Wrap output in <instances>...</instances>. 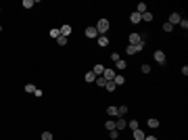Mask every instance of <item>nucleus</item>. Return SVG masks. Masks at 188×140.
Returning <instances> with one entry per match:
<instances>
[{
  "mask_svg": "<svg viewBox=\"0 0 188 140\" xmlns=\"http://www.w3.org/2000/svg\"><path fill=\"white\" fill-rule=\"evenodd\" d=\"M96 27V32H98V36H107V32H109V27H111V23H109V19H98V23L94 25Z\"/></svg>",
  "mask_w": 188,
  "mask_h": 140,
  "instance_id": "obj_1",
  "label": "nucleus"
},
{
  "mask_svg": "<svg viewBox=\"0 0 188 140\" xmlns=\"http://www.w3.org/2000/svg\"><path fill=\"white\" fill-rule=\"evenodd\" d=\"M155 61H157V63H159V65H165V63H167V57H165V52L163 50H155Z\"/></svg>",
  "mask_w": 188,
  "mask_h": 140,
  "instance_id": "obj_2",
  "label": "nucleus"
},
{
  "mask_svg": "<svg viewBox=\"0 0 188 140\" xmlns=\"http://www.w3.org/2000/svg\"><path fill=\"white\" fill-rule=\"evenodd\" d=\"M128 40H130V46H136V44H140V42H142V36L134 32V34H130Z\"/></svg>",
  "mask_w": 188,
  "mask_h": 140,
  "instance_id": "obj_3",
  "label": "nucleus"
},
{
  "mask_svg": "<svg viewBox=\"0 0 188 140\" xmlns=\"http://www.w3.org/2000/svg\"><path fill=\"white\" fill-rule=\"evenodd\" d=\"M59 32H61V36H63V38H69L73 29H71L69 23H65V25H61V27H59Z\"/></svg>",
  "mask_w": 188,
  "mask_h": 140,
  "instance_id": "obj_4",
  "label": "nucleus"
},
{
  "mask_svg": "<svg viewBox=\"0 0 188 140\" xmlns=\"http://www.w3.org/2000/svg\"><path fill=\"white\" fill-rule=\"evenodd\" d=\"M126 128H128V121H126L123 117H117V121H115V130L121 132V130H126Z\"/></svg>",
  "mask_w": 188,
  "mask_h": 140,
  "instance_id": "obj_5",
  "label": "nucleus"
},
{
  "mask_svg": "<svg viewBox=\"0 0 188 140\" xmlns=\"http://www.w3.org/2000/svg\"><path fill=\"white\" fill-rule=\"evenodd\" d=\"M180 21H182V17H180L178 13H171V15H169V19H167V23H169V25H178Z\"/></svg>",
  "mask_w": 188,
  "mask_h": 140,
  "instance_id": "obj_6",
  "label": "nucleus"
},
{
  "mask_svg": "<svg viewBox=\"0 0 188 140\" xmlns=\"http://www.w3.org/2000/svg\"><path fill=\"white\" fill-rule=\"evenodd\" d=\"M103 78H105L107 82H113V78H115V69H107V67H105V71H103Z\"/></svg>",
  "mask_w": 188,
  "mask_h": 140,
  "instance_id": "obj_7",
  "label": "nucleus"
},
{
  "mask_svg": "<svg viewBox=\"0 0 188 140\" xmlns=\"http://www.w3.org/2000/svg\"><path fill=\"white\" fill-rule=\"evenodd\" d=\"M86 38H98V32H96V27H94V25L86 27Z\"/></svg>",
  "mask_w": 188,
  "mask_h": 140,
  "instance_id": "obj_8",
  "label": "nucleus"
},
{
  "mask_svg": "<svg viewBox=\"0 0 188 140\" xmlns=\"http://www.w3.org/2000/svg\"><path fill=\"white\" fill-rule=\"evenodd\" d=\"M96 42H98V46H100V48H105V46H109V42H111V40H109L107 36H98V38H96Z\"/></svg>",
  "mask_w": 188,
  "mask_h": 140,
  "instance_id": "obj_9",
  "label": "nucleus"
},
{
  "mask_svg": "<svg viewBox=\"0 0 188 140\" xmlns=\"http://www.w3.org/2000/svg\"><path fill=\"white\" fill-rule=\"evenodd\" d=\"M146 126H149V128H151V130H155V128H159L161 123H159V119H157V117H149V121H146Z\"/></svg>",
  "mask_w": 188,
  "mask_h": 140,
  "instance_id": "obj_10",
  "label": "nucleus"
},
{
  "mask_svg": "<svg viewBox=\"0 0 188 140\" xmlns=\"http://www.w3.org/2000/svg\"><path fill=\"white\" fill-rule=\"evenodd\" d=\"M103 71H105V65H100V63H96V65L92 67V73L96 75V78H98V75H103Z\"/></svg>",
  "mask_w": 188,
  "mask_h": 140,
  "instance_id": "obj_11",
  "label": "nucleus"
},
{
  "mask_svg": "<svg viewBox=\"0 0 188 140\" xmlns=\"http://www.w3.org/2000/svg\"><path fill=\"white\" fill-rule=\"evenodd\" d=\"M113 84H115V86H123V84H126V78H123L121 73H115V78H113Z\"/></svg>",
  "mask_w": 188,
  "mask_h": 140,
  "instance_id": "obj_12",
  "label": "nucleus"
},
{
  "mask_svg": "<svg viewBox=\"0 0 188 140\" xmlns=\"http://www.w3.org/2000/svg\"><path fill=\"white\" fill-rule=\"evenodd\" d=\"M146 11H149L146 2H138V4H136V13H138V15H142V13H146Z\"/></svg>",
  "mask_w": 188,
  "mask_h": 140,
  "instance_id": "obj_13",
  "label": "nucleus"
},
{
  "mask_svg": "<svg viewBox=\"0 0 188 140\" xmlns=\"http://www.w3.org/2000/svg\"><path fill=\"white\" fill-rule=\"evenodd\" d=\"M115 65H117L119 71H123L126 67H128V61H126V59H117V61H115Z\"/></svg>",
  "mask_w": 188,
  "mask_h": 140,
  "instance_id": "obj_14",
  "label": "nucleus"
},
{
  "mask_svg": "<svg viewBox=\"0 0 188 140\" xmlns=\"http://www.w3.org/2000/svg\"><path fill=\"white\" fill-rule=\"evenodd\" d=\"M130 21H132V23H142V17H140L136 11H134L132 15H130Z\"/></svg>",
  "mask_w": 188,
  "mask_h": 140,
  "instance_id": "obj_15",
  "label": "nucleus"
},
{
  "mask_svg": "<svg viewBox=\"0 0 188 140\" xmlns=\"http://www.w3.org/2000/svg\"><path fill=\"white\" fill-rule=\"evenodd\" d=\"M94 84H96L98 88H105V86H107V80H105V78H103V75H98V78L94 80Z\"/></svg>",
  "mask_w": 188,
  "mask_h": 140,
  "instance_id": "obj_16",
  "label": "nucleus"
},
{
  "mask_svg": "<svg viewBox=\"0 0 188 140\" xmlns=\"http://www.w3.org/2000/svg\"><path fill=\"white\" fill-rule=\"evenodd\" d=\"M144 136H146V134H144V132H142L140 128H138V130H134V140H144Z\"/></svg>",
  "mask_w": 188,
  "mask_h": 140,
  "instance_id": "obj_17",
  "label": "nucleus"
},
{
  "mask_svg": "<svg viewBox=\"0 0 188 140\" xmlns=\"http://www.w3.org/2000/svg\"><path fill=\"white\" fill-rule=\"evenodd\" d=\"M107 115L109 117H117V107H107Z\"/></svg>",
  "mask_w": 188,
  "mask_h": 140,
  "instance_id": "obj_18",
  "label": "nucleus"
},
{
  "mask_svg": "<svg viewBox=\"0 0 188 140\" xmlns=\"http://www.w3.org/2000/svg\"><path fill=\"white\" fill-rule=\"evenodd\" d=\"M84 80H86V82H88V84H92L94 80H96V75H94L92 71H88V73H86V75H84Z\"/></svg>",
  "mask_w": 188,
  "mask_h": 140,
  "instance_id": "obj_19",
  "label": "nucleus"
},
{
  "mask_svg": "<svg viewBox=\"0 0 188 140\" xmlns=\"http://www.w3.org/2000/svg\"><path fill=\"white\" fill-rule=\"evenodd\" d=\"M128 128L132 130V132H134V130H138V128H140V123H138L136 119H132V121H128Z\"/></svg>",
  "mask_w": 188,
  "mask_h": 140,
  "instance_id": "obj_20",
  "label": "nucleus"
},
{
  "mask_svg": "<svg viewBox=\"0 0 188 140\" xmlns=\"http://www.w3.org/2000/svg\"><path fill=\"white\" fill-rule=\"evenodd\" d=\"M105 90H107V92H115V90H117V86H115V84H113V82H107Z\"/></svg>",
  "mask_w": 188,
  "mask_h": 140,
  "instance_id": "obj_21",
  "label": "nucleus"
},
{
  "mask_svg": "<svg viewBox=\"0 0 188 140\" xmlns=\"http://www.w3.org/2000/svg\"><path fill=\"white\" fill-rule=\"evenodd\" d=\"M140 17H142V21H153V13H149V11H146V13H142Z\"/></svg>",
  "mask_w": 188,
  "mask_h": 140,
  "instance_id": "obj_22",
  "label": "nucleus"
},
{
  "mask_svg": "<svg viewBox=\"0 0 188 140\" xmlns=\"http://www.w3.org/2000/svg\"><path fill=\"white\" fill-rule=\"evenodd\" d=\"M23 90H25V92H27V94H34V90H36V86H34V84H27V86H25Z\"/></svg>",
  "mask_w": 188,
  "mask_h": 140,
  "instance_id": "obj_23",
  "label": "nucleus"
},
{
  "mask_svg": "<svg viewBox=\"0 0 188 140\" xmlns=\"http://www.w3.org/2000/svg\"><path fill=\"white\" fill-rule=\"evenodd\" d=\"M105 128L109 130V132H111V130H115V121H113V119H109V121L105 123Z\"/></svg>",
  "mask_w": 188,
  "mask_h": 140,
  "instance_id": "obj_24",
  "label": "nucleus"
},
{
  "mask_svg": "<svg viewBox=\"0 0 188 140\" xmlns=\"http://www.w3.org/2000/svg\"><path fill=\"white\" fill-rule=\"evenodd\" d=\"M109 138H111V140H117L119 138V132H117V130H111V132H109Z\"/></svg>",
  "mask_w": 188,
  "mask_h": 140,
  "instance_id": "obj_25",
  "label": "nucleus"
},
{
  "mask_svg": "<svg viewBox=\"0 0 188 140\" xmlns=\"http://www.w3.org/2000/svg\"><path fill=\"white\" fill-rule=\"evenodd\" d=\"M163 32H165V34H169V32H174V25H169V23H167V21H165V23H163Z\"/></svg>",
  "mask_w": 188,
  "mask_h": 140,
  "instance_id": "obj_26",
  "label": "nucleus"
},
{
  "mask_svg": "<svg viewBox=\"0 0 188 140\" xmlns=\"http://www.w3.org/2000/svg\"><path fill=\"white\" fill-rule=\"evenodd\" d=\"M59 36H61V32L57 29V27H52V29H50V38H55V40H57Z\"/></svg>",
  "mask_w": 188,
  "mask_h": 140,
  "instance_id": "obj_27",
  "label": "nucleus"
},
{
  "mask_svg": "<svg viewBox=\"0 0 188 140\" xmlns=\"http://www.w3.org/2000/svg\"><path fill=\"white\" fill-rule=\"evenodd\" d=\"M126 55H130V57H132V55H138V52H136V48H134V46H130V44H128V48H126Z\"/></svg>",
  "mask_w": 188,
  "mask_h": 140,
  "instance_id": "obj_28",
  "label": "nucleus"
},
{
  "mask_svg": "<svg viewBox=\"0 0 188 140\" xmlns=\"http://www.w3.org/2000/svg\"><path fill=\"white\" fill-rule=\"evenodd\" d=\"M21 4H23V9H32V6H34V0H23Z\"/></svg>",
  "mask_w": 188,
  "mask_h": 140,
  "instance_id": "obj_29",
  "label": "nucleus"
},
{
  "mask_svg": "<svg viewBox=\"0 0 188 140\" xmlns=\"http://www.w3.org/2000/svg\"><path fill=\"white\" fill-rule=\"evenodd\" d=\"M57 44H59V46H65V44H67V38L59 36V38H57Z\"/></svg>",
  "mask_w": 188,
  "mask_h": 140,
  "instance_id": "obj_30",
  "label": "nucleus"
},
{
  "mask_svg": "<svg viewBox=\"0 0 188 140\" xmlns=\"http://www.w3.org/2000/svg\"><path fill=\"white\" fill-rule=\"evenodd\" d=\"M42 140H52V134L50 132H42Z\"/></svg>",
  "mask_w": 188,
  "mask_h": 140,
  "instance_id": "obj_31",
  "label": "nucleus"
},
{
  "mask_svg": "<svg viewBox=\"0 0 188 140\" xmlns=\"http://www.w3.org/2000/svg\"><path fill=\"white\" fill-rule=\"evenodd\" d=\"M178 25H180L182 29H188V21H186V19H182V21H180V23H178Z\"/></svg>",
  "mask_w": 188,
  "mask_h": 140,
  "instance_id": "obj_32",
  "label": "nucleus"
},
{
  "mask_svg": "<svg viewBox=\"0 0 188 140\" xmlns=\"http://www.w3.org/2000/svg\"><path fill=\"white\" fill-rule=\"evenodd\" d=\"M134 48H136V52H142V50H144V42H140V44H136Z\"/></svg>",
  "mask_w": 188,
  "mask_h": 140,
  "instance_id": "obj_33",
  "label": "nucleus"
},
{
  "mask_svg": "<svg viewBox=\"0 0 188 140\" xmlns=\"http://www.w3.org/2000/svg\"><path fill=\"white\" fill-rule=\"evenodd\" d=\"M140 71H142V73H151V67H149V65H142Z\"/></svg>",
  "mask_w": 188,
  "mask_h": 140,
  "instance_id": "obj_34",
  "label": "nucleus"
},
{
  "mask_svg": "<svg viewBox=\"0 0 188 140\" xmlns=\"http://www.w3.org/2000/svg\"><path fill=\"white\" fill-rule=\"evenodd\" d=\"M144 140H157L155 136H144Z\"/></svg>",
  "mask_w": 188,
  "mask_h": 140,
  "instance_id": "obj_35",
  "label": "nucleus"
},
{
  "mask_svg": "<svg viewBox=\"0 0 188 140\" xmlns=\"http://www.w3.org/2000/svg\"><path fill=\"white\" fill-rule=\"evenodd\" d=\"M0 32H2V25H0Z\"/></svg>",
  "mask_w": 188,
  "mask_h": 140,
  "instance_id": "obj_36",
  "label": "nucleus"
}]
</instances>
